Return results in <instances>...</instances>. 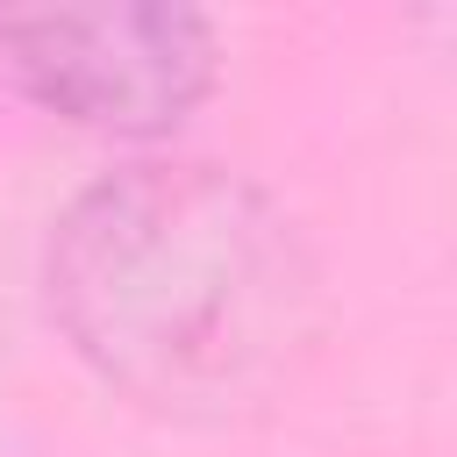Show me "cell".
I'll return each instance as SVG.
<instances>
[{
    "label": "cell",
    "mask_w": 457,
    "mask_h": 457,
    "mask_svg": "<svg viewBox=\"0 0 457 457\" xmlns=\"http://www.w3.org/2000/svg\"><path fill=\"white\" fill-rule=\"evenodd\" d=\"M50 321L136 407L228 421L293 386L321 271L286 207L221 164L93 179L43 257Z\"/></svg>",
    "instance_id": "cell-1"
},
{
    "label": "cell",
    "mask_w": 457,
    "mask_h": 457,
    "mask_svg": "<svg viewBox=\"0 0 457 457\" xmlns=\"http://www.w3.org/2000/svg\"><path fill=\"white\" fill-rule=\"evenodd\" d=\"M0 64L57 121L157 143L214 93L221 50L193 7H21L0 14Z\"/></svg>",
    "instance_id": "cell-2"
}]
</instances>
